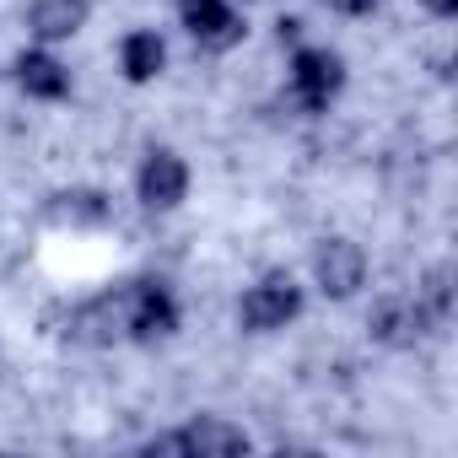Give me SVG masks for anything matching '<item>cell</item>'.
<instances>
[{
  "mask_svg": "<svg viewBox=\"0 0 458 458\" xmlns=\"http://www.w3.org/2000/svg\"><path fill=\"white\" fill-rule=\"evenodd\" d=\"M249 447H254V437L226 415H194L178 431H162V437L140 442V453H151V458H238Z\"/></svg>",
  "mask_w": 458,
  "mask_h": 458,
  "instance_id": "cell-1",
  "label": "cell"
},
{
  "mask_svg": "<svg viewBox=\"0 0 458 458\" xmlns=\"http://www.w3.org/2000/svg\"><path fill=\"white\" fill-rule=\"evenodd\" d=\"M302 308H308L302 281H297L292 270H265V276L238 297V324H243L249 335H276V329L297 324Z\"/></svg>",
  "mask_w": 458,
  "mask_h": 458,
  "instance_id": "cell-2",
  "label": "cell"
},
{
  "mask_svg": "<svg viewBox=\"0 0 458 458\" xmlns=\"http://www.w3.org/2000/svg\"><path fill=\"white\" fill-rule=\"evenodd\" d=\"M119 313H124V340L135 345H157L167 335H178V297L167 281L157 276H140V281H124L119 286Z\"/></svg>",
  "mask_w": 458,
  "mask_h": 458,
  "instance_id": "cell-3",
  "label": "cell"
},
{
  "mask_svg": "<svg viewBox=\"0 0 458 458\" xmlns=\"http://www.w3.org/2000/svg\"><path fill=\"white\" fill-rule=\"evenodd\" d=\"M286 87H292V103L302 114H324L345 92V60L324 44H297L292 65H286Z\"/></svg>",
  "mask_w": 458,
  "mask_h": 458,
  "instance_id": "cell-4",
  "label": "cell"
},
{
  "mask_svg": "<svg viewBox=\"0 0 458 458\" xmlns=\"http://www.w3.org/2000/svg\"><path fill=\"white\" fill-rule=\"evenodd\" d=\"M431 329H442V324H437V313H431L415 292H383V297L367 308V335H372V345H383V351H415Z\"/></svg>",
  "mask_w": 458,
  "mask_h": 458,
  "instance_id": "cell-5",
  "label": "cell"
},
{
  "mask_svg": "<svg viewBox=\"0 0 458 458\" xmlns=\"http://www.w3.org/2000/svg\"><path fill=\"white\" fill-rule=\"evenodd\" d=\"M308 276L318 286V297L329 302H351L367 292V276H372V259L356 238H324L313 243V259H308Z\"/></svg>",
  "mask_w": 458,
  "mask_h": 458,
  "instance_id": "cell-6",
  "label": "cell"
},
{
  "mask_svg": "<svg viewBox=\"0 0 458 458\" xmlns=\"http://www.w3.org/2000/svg\"><path fill=\"white\" fill-rule=\"evenodd\" d=\"M189 162L173 151V146H151L146 157H140V167H135V199L146 205V210H157V216H167V210H178L183 199H189Z\"/></svg>",
  "mask_w": 458,
  "mask_h": 458,
  "instance_id": "cell-7",
  "label": "cell"
},
{
  "mask_svg": "<svg viewBox=\"0 0 458 458\" xmlns=\"http://www.w3.org/2000/svg\"><path fill=\"white\" fill-rule=\"evenodd\" d=\"M178 28L205 49V55H226L249 38V22L238 17L233 0H178Z\"/></svg>",
  "mask_w": 458,
  "mask_h": 458,
  "instance_id": "cell-8",
  "label": "cell"
},
{
  "mask_svg": "<svg viewBox=\"0 0 458 458\" xmlns=\"http://www.w3.org/2000/svg\"><path fill=\"white\" fill-rule=\"evenodd\" d=\"M12 81H17V92H22V98H33V103H65V98H71V87H76L71 65H65L49 44L22 49V55L12 60Z\"/></svg>",
  "mask_w": 458,
  "mask_h": 458,
  "instance_id": "cell-9",
  "label": "cell"
},
{
  "mask_svg": "<svg viewBox=\"0 0 458 458\" xmlns=\"http://www.w3.org/2000/svg\"><path fill=\"white\" fill-rule=\"evenodd\" d=\"M108 216H114V194L92 183H71L44 199V221L55 233H98V226H108Z\"/></svg>",
  "mask_w": 458,
  "mask_h": 458,
  "instance_id": "cell-10",
  "label": "cell"
},
{
  "mask_svg": "<svg viewBox=\"0 0 458 458\" xmlns=\"http://www.w3.org/2000/svg\"><path fill=\"white\" fill-rule=\"evenodd\" d=\"M65 340H71V345H87V351L124 345L119 286H114V292H98V297H87V302H76V308H71V318H65Z\"/></svg>",
  "mask_w": 458,
  "mask_h": 458,
  "instance_id": "cell-11",
  "label": "cell"
},
{
  "mask_svg": "<svg viewBox=\"0 0 458 458\" xmlns=\"http://www.w3.org/2000/svg\"><path fill=\"white\" fill-rule=\"evenodd\" d=\"M87 22H92V0H33L28 6V38L49 49L81 38Z\"/></svg>",
  "mask_w": 458,
  "mask_h": 458,
  "instance_id": "cell-12",
  "label": "cell"
},
{
  "mask_svg": "<svg viewBox=\"0 0 458 458\" xmlns=\"http://www.w3.org/2000/svg\"><path fill=\"white\" fill-rule=\"evenodd\" d=\"M167 71V38L157 28H130L119 38V76L130 87H151Z\"/></svg>",
  "mask_w": 458,
  "mask_h": 458,
  "instance_id": "cell-13",
  "label": "cell"
},
{
  "mask_svg": "<svg viewBox=\"0 0 458 458\" xmlns=\"http://www.w3.org/2000/svg\"><path fill=\"white\" fill-rule=\"evenodd\" d=\"M415 297L437 313V324H447V313H453V265H431V270L420 276Z\"/></svg>",
  "mask_w": 458,
  "mask_h": 458,
  "instance_id": "cell-14",
  "label": "cell"
},
{
  "mask_svg": "<svg viewBox=\"0 0 458 458\" xmlns=\"http://www.w3.org/2000/svg\"><path fill=\"white\" fill-rule=\"evenodd\" d=\"M324 6H329L335 17H372L377 0H324Z\"/></svg>",
  "mask_w": 458,
  "mask_h": 458,
  "instance_id": "cell-15",
  "label": "cell"
},
{
  "mask_svg": "<svg viewBox=\"0 0 458 458\" xmlns=\"http://www.w3.org/2000/svg\"><path fill=\"white\" fill-rule=\"evenodd\" d=\"M420 6H426V12H431V17H442V22H447V17H453V12H458V0H420Z\"/></svg>",
  "mask_w": 458,
  "mask_h": 458,
  "instance_id": "cell-16",
  "label": "cell"
}]
</instances>
